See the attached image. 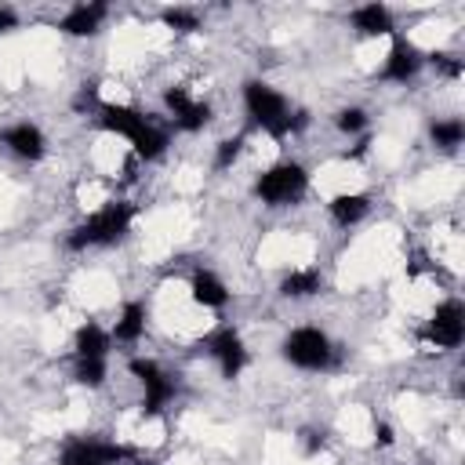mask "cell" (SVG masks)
Masks as SVG:
<instances>
[{"label": "cell", "instance_id": "6da1fadb", "mask_svg": "<svg viewBox=\"0 0 465 465\" xmlns=\"http://www.w3.org/2000/svg\"><path fill=\"white\" fill-rule=\"evenodd\" d=\"M243 109L247 116L272 138H287V134H298L305 124H309V113L305 109H294L287 105V98L269 87L265 80H247L243 84Z\"/></svg>", "mask_w": 465, "mask_h": 465}, {"label": "cell", "instance_id": "7a4b0ae2", "mask_svg": "<svg viewBox=\"0 0 465 465\" xmlns=\"http://www.w3.org/2000/svg\"><path fill=\"white\" fill-rule=\"evenodd\" d=\"M134 222V203L127 200H109L105 207H98L87 222H80L69 236H65V247L69 251H87V247H113L127 236Z\"/></svg>", "mask_w": 465, "mask_h": 465}, {"label": "cell", "instance_id": "3957f363", "mask_svg": "<svg viewBox=\"0 0 465 465\" xmlns=\"http://www.w3.org/2000/svg\"><path fill=\"white\" fill-rule=\"evenodd\" d=\"M309 189V174L302 163L294 160H283V163H272L269 171H262L254 178V196L269 207H287V203H298Z\"/></svg>", "mask_w": 465, "mask_h": 465}, {"label": "cell", "instance_id": "277c9868", "mask_svg": "<svg viewBox=\"0 0 465 465\" xmlns=\"http://www.w3.org/2000/svg\"><path fill=\"white\" fill-rule=\"evenodd\" d=\"M283 360L302 371H327L334 360V349L320 327H294L283 338Z\"/></svg>", "mask_w": 465, "mask_h": 465}, {"label": "cell", "instance_id": "5b68a950", "mask_svg": "<svg viewBox=\"0 0 465 465\" xmlns=\"http://www.w3.org/2000/svg\"><path fill=\"white\" fill-rule=\"evenodd\" d=\"M149 465V458H142L138 450L124 447V443H105V440H73L62 450L58 465Z\"/></svg>", "mask_w": 465, "mask_h": 465}, {"label": "cell", "instance_id": "8992f818", "mask_svg": "<svg viewBox=\"0 0 465 465\" xmlns=\"http://www.w3.org/2000/svg\"><path fill=\"white\" fill-rule=\"evenodd\" d=\"M421 338L432 341V345H440V349H458L461 338H465V309H461V302L450 298V302L436 305V312L425 323Z\"/></svg>", "mask_w": 465, "mask_h": 465}, {"label": "cell", "instance_id": "52a82bcc", "mask_svg": "<svg viewBox=\"0 0 465 465\" xmlns=\"http://www.w3.org/2000/svg\"><path fill=\"white\" fill-rule=\"evenodd\" d=\"M131 367V374L142 381V411L145 414H160L163 407H167V400L174 396V381L160 371V363H153V360H131L127 363Z\"/></svg>", "mask_w": 465, "mask_h": 465}, {"label": "cell", "instance_id": "ba28073f", "mask_svg": "<svg viewBox=\"0 0 465 465\" xmlns=\"http://www.w3.org/2000/svg\"><path fill=\"white\" fill-rule=\"evenodd\" d=\"M207 352L218 360V371L222 378H236L243 367H247V349H243V338L232 331V327H218L214 334H207Z\"/></svg>", "mask_w": 465, "mask_h": 465}, {"label": "cell", "instance_id": "9c48e42d", "mask_svg": "<svg viewBox=\"0 0 465 465\" xmlns=\"http://www.w3.org/2000/svg\"><path fill=\"white\" fill-rule=\"evenodd\" d=\"M163 105L171 109V116H174V124H178L182 131H203V127L211 124V105L189 98L185 87H167V91H163Z\"/></svg>", "mask_w": 465, "mask_h": 465}, {"label": "cell", "instance_id": "30bf717a", "mask_svg": "<svg viewBox=\"0 0 465 465\" xmlns=\"http://www.w3.org/2000/svg\"><path fill=\"white\" fill-rule=\"evenodd\" d=\"M425 65V54L411 44V40H403V36H396L392 40V47H389V54H385V65H381V80H392V84H407V80H414L418 76V69Z\"/></svg>", "mask_w": 465, "mask_h": 465}, {"label": "cell", "instance_id": "8fae6325", "mask_svg": "<svg viewBox=\"0 0 465 465\" xmlns=\"http://www.w3.org/2000/svg\"><path fill=\"white\" fill-rule=\"evenodd\" d=\"M98 124H102V131L120 134V138L134 142V138L145 131L149 116H142V113H138V109H131V105H113V102H102V105H98Z\"/></svg>", "mask_w": 465, "mask_h": 465}, {"label": "cell", "instance_id": "7c38bea8", "mask_svg": "<svg viewBox=\"0 0 465 465\" xmlns=\"http://www.w3.org/2000/svg\"><path fill=\"white\" fill-rule=\"evenodd\" d=\"M0 142L18 156V160H40L44 156V131L36 127V124H29V120H22V124H11V127H4L0 131Z\"/></svg>", "mask_w": 465, "mask_h": 465}, {"label": "cell", "instance_id": "4fadbf2b", "mask_svg": "<svg viewBox=\"0 0 465 465\" xmlns=\"http://www.w3.org/2000/svg\"><path fill=\"white\" fill-rule=\"evenodd\" d=\"M105 15H109L105 4H76V7L62 18V33H69V36H94L98 25L105 22Z\"/></svg>", "mask_w": 465, "mask_h": 465}, {"label": "cell", "instance_id": "5bb4252c", "mask_svg": "<svg viewBox=\"0 0 465 465\" xmlns=\"http://www.w3.org/2000/svg\"><path fill=\"white\" fill-rule=\"evenodd\" d=\"M189 291H193V302L203 305V309H222V305L229 302L225 283H222L211 269H196L193 280H189Z\"/></svg>", "mask_w": 465, "mask_h": 465}, {"label": "cell", "instance_id": "9a60e30c", "mask_svg": "<svg viewBox=\"0 0 465 465\" xmlns=\"http://www.w3.org/2000/svg\"><path fill=\"white\" fill-rule=\"evenodd\" d=\"M352 29L360 36H389L392 33V11L385 4H363L352 11Z\"/></svg>", "mask_w": 465, "mask_h": 465}, {"label": "cell", "instance_id": "2e32d148", "mask_svg": "<svg viewBox=\"0 0 465 465\" xmlns=\"http://www.w3.org/2000/svg\"><path fill=\"white\" fill-rule=\"evenodd\" d=\"M367 207H371V200H367V193H338V196H331V203H327V211H331V218L341 225V229H349V225H356L363 214H367Z\"/></svg>", "mask_w": 465, "mask_h": 465}, {"label": "cell", "instance_id": "e0dca14e", "mask_svg": "<svg viewBox=\"0 0 465 465\" xmlns=\"http://www.w3.org/2000/svg\"><path fill=\"white\" fill-rule=\"evenodd\" d=\"M73 349H76V360H105V352H109V334H105L94 320H87V323L76 331Z\"/></svg>", "mask_w": 465, "mask_h": 465}, {"label": "cell", "instance_id": "ac0fdd59", "mask_svg": "<svg viewBox=\"0 0 465 465\" xmlns=\"http://www.w3.org/2000/svg\"><path fill=\"white\" fill-rule=\"evenodd\" d=\"M320 287H323V276L316 269H294L280 280L283 298H312V294H320Z\"/></svg>", "mask_w": 465, "mask_h": 465}, {"label": "cell", "instance_id": "d6986e66", "mask_svg": "<svg viewBox=\"0 0 465 465\" xmlns=\"http://www.w3.org/2000/svg\"><path fill=\"white\" fill-rule=\"evenodd\" d=\"M145 334V305L142 302H127L116 327H113V338L116 341H138Z\"/></svg>", "mask_w": 465, "mask_h": 465}, {"label": "cell", "instance_id": "ffe728a7", "mask_svg": "<svg viewBox=\"0 0 465 465\" xmlns=\"http://www.w3.org/2000/svg\"><path fill=\"white\" fill-rule=\"evenodd\" d=\"M429 138H432V145H440V149H458L461 138H465V124H461L458 116H450V120H432Z\"/></svg>", "mask_w": 465, "mask_h": 465}, {"label": "cell", "instance_id": "44dd1931", "mask_svg": "<svg viewBox=\"0 0 465 465\" xmlns=\"http://www.w3.org/2000/svg\"><path fill=\"white\" fill-rule=\"evenodd\" d=\"M160 22L167 29H174V33H196L200 29V15L189 11V7H163L160 11Z\"/></svg>", "mask_w": 465, "mask_h": 465}, {"label": "cell", "instance_id": "7402d4cb", "mask_svg": "<svg viewBox=\"0 0 465 465\" xmlns=\"http://www.w3.org/2000/svg\"><path fill=\"white\" fill-rule=\"evenodd\" d=\"M73 378H76L80 385H87V389H98V385L105 381V360H76Z\"/></svg>", "mask_w": 465, "mask_h": 465}, {"label": "cell", "instance_id": "603a6c76", "mask_svg": "<svg viewBox=\"0 0 465 465\" xmlns=\"http://www.w3.org/2000/svg\"><path fill=\"white\" fill-rule=\"evenodd\" d=\"M240 149H243V134H232V138H222V142H218V149H214V171H229V167L236 163V156H240Z\"/></svg>", "mask_w": 465, "mask_h": 465}, {"label": "cell", "instance_id": "cb8c5ba5", "mask_svg": "<svg viewBox=\"0 0 465 465\" xmlns=\"http://www.w3.org/2000/svg\"><path fill=\"white\" fill-rule=\"evenodd\" d=\"M334 124H338L341 134H363V131H367V113H363L360 105H349V109H341V113L334 116Z\"/></svg>", "mask_w": 465, "mask_h": 465}, {"label": "cell", "instance_id": "d4e9b609", "mask_svg": "<svg viewBox=\"0 0 465 465\" xmlns=\"http://www.w3.org/2000/svg\"><path fill=\"white\" fill-rule=\"evenodd\" d=\"M429 62H432L436 69H443L447 76H461V62H458V58H450V54H443V51L429 54Z\"/></svg>", "mask_w": 465, "mask_h": 465}, {"label": "cell", "instance_id": "484cf974", "mask_svg": "<svg viewBox=\"0 0 465 465\" xmlns=\"http://www.w3.org/2000/svg\"><path fill=\"white\" fill-rule=\"evenodd\" d=\"M87 105H98V91H94V84H84L80 94L73 98V109H87Z\"/></svg>", "mask_w": 465, "mask_h": 465}, {"label": "cell", "instance_id": "4316f807", "mask_svg": "<svg viewBox=\"0 0 465 465\" xmlns=\"http://www.w3.org/2000/svg\"><path fill=\"white\" fill-rule=\"evenodd\" d=\"M392 440H396L392 436V425L389 421H374V443L378 447H392Z\"/></svg>", "mask_w": 465, "mask_h": 465}, {"label": "cell", "instance_id": "83f0119b", "mask_svg": "<svg viewBox=\"0 0 465 465\" xmlns=\"http://www.w3.org/2000/svg\"><path fill=\"white\" fill-rule=\"evenodd\" d=\"M302 436H305V450H309V454L323 450V443H327V440H323V432H316V429H305Z\"/></svg>", "mask_w": 465, "mask_h": 465}, {"label": "cell", "instance_id": "f1b7e54d", "mask_svg": "<svg viewBox=\"0 0 465 465\" xmlns=\"http://www.w3.org/2000/svg\"><path fill=\"white\" fill-rule=\"evenodd\" d=\"M18 25V15L11 11V7H0V33H7V29H15Z\"/></svg>", "mask_w": 465, "mask_h": 465}]
</instances>
